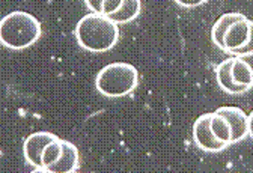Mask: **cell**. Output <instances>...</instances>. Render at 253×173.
<instances>
[{"label": "cell", "mask_w": 253, "mask_h": 173, "mask_svg": "<svg viewBox=\"0 0 253 173\" xmlns=\"http://www.w3.org/2000/svg\"><path fill=\"white\" fill-rule=\"evenodd\" d=\"M76 38L82 48L92 53H103L118 44L119 27L107 15L90 12L77 23Z\"/></svg>", "instance_id": "cell-1"}, {"label": "cell", "mask_w": 253, "mask_h": 173, "mask_svg": "<svg viewBox=\"0 0 253 173\" xmlns=\"http://www.w3.org/2000/svg\"><path fill=\"white\" fill-rule=\"evenodd\" d=\"M79 169V149L68 140L62 138V154L54 166L47 172L50 173H73Z\"/></svg>", "instance_id": "cell-9"}, {"label": "cell", "mask_w": 253, "mask_h": 173, "mask_svg": "<svg viewBox=\"0 0 253 173\" xmlns=\"http://www.w3.org/2000/svg\"><path fill=\"white\" fill-rule=\"evenodd\" d=\"M250 24H252V20H249L247 17L232 23V26L228 29V32L225 35V40H223L225 51L237 56V53L249 43Z\"/></svg>", "instance_id": "cell-6"}, {"label": "cell", "mask_w": 253, "mask_h": 173, "mask_svg": "<svg viewBox=\"0 0 253 173\" xmlns=\"http://www.w3.org/2000/svg\"><path fill=\"white\" fill-rule=\"evenodd\" d=\"M104 2H106V0H84L87 9L92 11V12H97V14H103Z\"/></svg>", "instance_id": "cell-16"}, {"label": "cell", "mask_w": 253, "mask_h": 173, "mask_svg": "<svg viewBox=\"0 0 253 173\" xmlns=\"http://www.w3.org/2000/svg\"><path fill=\"white\" fill-rule=\"evenodd\" d=\"M175 2L182 8H198L205 2H208V0H175Z\"/></svg>", "instance_id": "cell-17"}, {"label": "cell", "mask_w": 253, "mask_h": 173, "mask_svg": "<svg viewBox=\"0 0 253 173\" xmlns=\"http://www.w3.org/2000/svg\"><path fill=\"white\" fill-rule=\"evenodd\" d=\"M56 138L59 137L48 131H40L30 134L23 145V154L26 161L30 166L37 167V170H42V152L47 148V145H50Z\"/></svg>", "instance_id": "cell-5"}, {"label": "cell", "mask_w": 253, "mask_h": 173, "mask_svg": "<svg viewBox=\"0 0 253 173\" xmlns=\"http://www.w3.org/2000/svg\"><path fill=\"white\" fill-rule=\"evenodd\" d=\"M60 154H62V138H56L50 145H47V148L42 152V170L47 172L51 166H54L60 158Z\"/></svg>", "instance_id": "cell-14"}, {"label": "cell", "mask_w": 253, "mask_h": 173, "mask_svg": "<svg viewBox=\"0 0 253 173\" xmlns=\"http://www.w3.org/2000/svg\"><path fill=\"white\" fill-rule=\"evenodd\" d=\"M253 51V21L250 24V38H249V43L237 53V56H241V54H247V53H252Z\"/></svg>", "instance_id": "cell-18"}, {"label": "cell", "mask_w": 253, "mask_h": 173, "mask_svg": "<svg viewBox=\"0 0 253 173\" xmlns=\"http://www.w3.org/2000/svg\"><path fill=\"white\" fill-rule=\"evenodd\" d=\"M247 119H249V135L253 138V110L247 115Z\"/></svg>", "instance_id": "cell-19"}, {"label": "cell", "mask_w": 253, "mask_h": 173, "mask_svg": "<svg viewBox=\"0 0 253 173\" xmlns=\"http://www.w3.org/2000/svg\"><path fill=\"white\" fill-rule=\"evenodd\" d=\"M232 62H234V57H229V59L218 63V66L215 68V80H217L218 86L226 93L240 95V93L247 92L249 87L235 83V80L232 77Z\"/></svg>", "instance_id": "cell-8"}, {"label": "cell", "mask_w": 253, "mask_h": 173, "mask_svg": "<svg viewBox=\"0 0 253 173\" xmlns=\"http://www.w3.org/2000/svg\"><path fill=\"white\" fill-rule=\"evenodd\" d=\"M211 113L201 115L193 124V140L205 152H220L228 148L226 143L220 142L211 130Z\"/></svg>", "instance_id": "cell-4"}, {"label": "cell", "mask_w": 253, "mask_h": 173, "mask_svg": "<svg viewBox=\"0 0 253 173\" xmlns=\"http://www.w3.org/2000/svg\"><path fill=\"white\" fill-rule=\"evenodd\" d=\"M241 57L250 65V68H252V73H253V51L252 53H247V54H241Z\"/></svg>", "instance_id": "cell-20"}, {"label": "cell", "mask_w": 253, "mask_h": 173, "mask_svg": "<svg viewBox=\"0 0 253 173\" xmlns=\"http://www.w3.org/2000/svg\"><path fill=\"white\" fill-rule=\"evenodd\" d=\"M121 3H122V0H106L104 5H103V15L109 17L110 14L116 12L119 9Z\"/></svg>", "instance_id": "cell-15"}, {"label": "cell", "mask_w": 253, "mask_h": 173, "mask_svg": "<svg viewBox=\"0 0 253 173\" xmlns=\"http://www.w3.org/2000/svg\"><path fill=\"white\" fill-rule=\"evenodd\" d=\"M246 15H243L241 12H226L217 18V21L214 23V26L211 29V38L217 48L225 50L223 40H225V35H226L228 29L232 26V23H235L237 20H241Z\"/></svg>", "instance_id": "cell-10"}, {"label": "cell", "mask_w": 253, "mask_h": 173, "mask_svg": "<svg viewBox=\"0 0 253 173\" xmlns=\"http://www.w3.org/2000/svg\"><path fill=\"white\" fill-rule=\"evenodd\" d=\"M139 85L137 68L126 62L106 65L95 79L97 90L109 98H121L131 93Z\"/></svg>", "instance_id": "cell-3"}, {"label": "cell", "mask_w": 253, "mask_h": 173, "mask_svg": "<svg viewBox=\"0 0 253 173\" xmlns=\"http://www.w3.org/2000/svg\"><path fill=\"white\" fill-rule=\"evenodd\" d=\"M142 11V0H122L119 9L109 15L118 24H125L133 21Z\"/></svg>", "instance_id": "cell-11"}, {"label": "cell", "mask_w": 253, "mask_h": 173, "mask_svg": "<svg viewBox=\"0 0 253 173\" xmlns=\"http://www.w3.org/2000/svg\"><path fill=\"white\" fill-rule=\"evenodd\" d=\"M210 125H211V130H212L214 135L218 138L220 142L226 143L228 146L232 145V130H231V125H229V122L226 121L225 116H221L217 112H212Z\"/></svg>", "instance_id": "cell-13"}, {"label": "cell", "mask_w": 253, "mask_h": 173, "mask_svg": "<svg viewBox=\"0 0 253 173\" xmlns=\"http://www.w3.org/2000/svg\"><path fill=\"white\" fill-rule=\"evenodd\" d=\"M41 23L24 11H14L0 21V43L11 50H24L41 38Z\"/></svg>", "instance_id": "cell-2"}, {"label": "cell", "mask_w": 253, "mask_h": 173, "mask_svg": "<svg viewBox=\"0 0 253 173\" xmlns=\"http://www.w3.org/2000/svg\"><path fill=\"white\" fill-rule=\"evenodd\" d=\"M232 77L235 80V83L246 86V87H252L253 86V73L250 65L241 57V56H234V62H232Z\"/></svg>", "instance_id": "cell-12"}, {"label": "cell", "mask_w": 253, "mask_h": 173, "mask_svg": "<svg viewBox=\"0 0 253 173\" xmlns=\"http://www.w3.org/2000/svg\"><path fill=\"white\" fill-rule=\"evenodd\" d=\"M215 112L220 113L221 116H225L226 121L229 122L231 130H232V143L241 142L249 134V119L244 110L238 107L225 106V107H218Z\"/></svg>", "instance_id": "cell-7"}]
</instances>
